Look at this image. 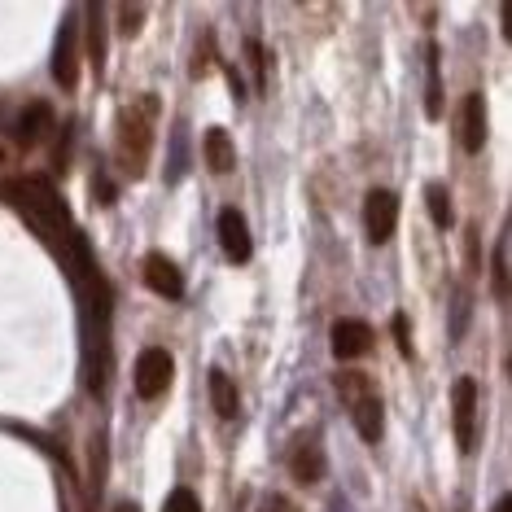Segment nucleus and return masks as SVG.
<instances>
[{"mask_svg":"<svg viewBox=\"0 0 512 512\" xmlns=\"http://www.w3.org/2000/svg\"><path fill=\"white\" fill-rule=\"evenodd\" d=\"M5 197L40 232V241L57 254V263L71 276L79 294V311H84V381H88V394H101L110 372V285L101 281L84 232H79V224L71 219L66 202L57 197L49 180H14L5 184Z\"/></svg>","mask_w":512,"mask_h":512,"instance_id":"nucleus-1","label":"nucleus"},{"mask_svg":"<svg viewBox=\"0 0 512 512\" xmlns=\"http://www.w3.org/2000/svg\"><path fill=\"white\" fill-rule=\"evenodd\" d=\"M154 123H158V97L145 92L141 101L119 110V127H114V162L127 180H141L149 171V154H154Z\"/></svg>","mask_w":512,"mask_h":512,"instance_id":"nucleus-2","label":"nucleus"},{"mask_svg":"<svg viewBox=\"0 0 512 512\" xmlns=\"http://www.w3.org/2000/svg\"><path fill=\"white\" fill-rule=\"evenodd\" d=\"M333 386H337V394H342V403H346V412H351L359 438L381 442V434H386V407H381L377 381H372L368 372H359V368H342L333 377Z\"/></svg>","mask_w":512,"mask_h":512,"instance_id":"nucleus-3","label":"nucleus"},{"mask_svg":"<svg viewBox=\"0 0 512 512\" xmlns=\"http://www.w3.org/2000/svg\"><path fill=\"white\" fill-rule=\"evenodd\" d=\"M171 377H176V364H171V355L162 351V346H149V351L136 355L132 386L141 399H162V394L171 390Z\"/></svg>","mask_w":512,"mask_h":512,"instance_id":"nucleus-4","label":"nucleus"},{"mask_svg":"<svg viewBox=\"0 0 512 512\" xmlns=\"http://www.w3.org/2000/svg\"><path fill=\"white\" fill-rule=\"evenodd\" d=\"M451 425H456V447L469 456L477 447V381L460 377L451 390Z\"/></svg>","mask_w":512,"mask_h":512,"instance_id":"nucleus-5","label":"nucleus"},{"mask_svg":"<svg viewBox=\"0 0 512 512\" xmlns=\"http://www.w3.org/2000/svg\"><path fill=\"white\" fill-rule=\"evenodd\" d=\"M364 228H368V241H390L394 228H399V197L390 189H372L368 202H364Z\"/></svg>","mask_w":512,"mask_h":512,"instance_id":"nucleus-6","label":"nucleus"},{"mask_svg":"<svg viewBox=\"0 0 512 512\" xmlns=\"http://www.w3.org/2000/svg\"><path fill=\"white\" fill-rule=\"evenodd\" d=\"M145 285L154 289L158 298H167V302H176L184 298V272H180V263L171 259V254H145Z\"/></svg>","mask_w":512,"mask_h":512,"instance_id":"nucleus-7","label":"nucleus"},{"mask_svg":"<svg viewBox=\"0 0 512 512\" xmlns=\"http://www.w3.org/2000/svg\"><path fill=\"white\" fill-rule=\"evenodd\" d=\"M53 79L62 88L79 84V27H75V18L62 22V36H57V49H53Z\"/></svg>","mask_w":512,"mask_h":512,"instance_id":"nucleus-8","label":"nucleus"},{"mask_svg":"<svg viewBox=\"0 0 512 512\" xmlns=\"http://www.w3.org/2000/svg\"><path fill=\"white\" fill-rule=\"evenodd\" d=\"M219 246H224L228 254V263H246L250 259V250H254V241H250V224L241 219V211H219Z\"/></svg>","mask_w":512,"mask_h":512,"instance_id":"nucleus-9","label":"nucleus"},{"mask_svg":"<svg viewBox=\"0 0 512 512\" xmlns=\"http://www.w3.org/2000/svg\"><path fill=\"white\" fill-rule=\"evenodd\" d=\"M460 145L469 149V154H482V145H486V101H482V92H469V97L460 101Z\"/></svg>","mask_w":512,"mask_h":512,"instance_id":"nucleus-10","label":"nucleus"},{"mask_svg":"<svg viewBox=\"0 0 512 512\" xmlns=\"http://www.w3.org/2000/svg\"><path fill=\"white\" fill-rule=\"evenodd\" d=\"M329 337H333V355L342 359V364H346V359H359V355L372 351V329H368L364 320H337Z\"/></svg>","mask_w":512,"mask_h":512,"instance_id":"nucleus-11","label":"nucleus"},{"mask_svg":"<svg viewBox=\"0 0 512 512\" xmlns=\"http://www.w3.org/2000/svg\"><path fill=\"white\" fill-rule=\"evenodd\" d=\"M202 154H206V167H211L215 176H228V171L237 167V149H232V136L224 132V127H206Z\"/></svg>","mask_w":512,"mask_h":512,"instance_id":"nucleus-12","label":"nucleus"},{"mask_svg":"<svg viewBox=\"0 0 512 512\" xmlns=\"http://www.w3.org/2000/svg\"><path fill=\"white\" fill-rule=\"evenodd\" d=\"M289 469H294V482L302 486H311V482H320L324 477V451H320V442H298L294 447V456H289Z\"/></svg>","mask_w":512,"mask_h":512,"instance_id":"nucleus-13","label":"nucleus"},{"mask_svg":"<svg viewBox=\"0 0 512 512\" xmlns=\"http://www.w3.org/2000/svg\"><path fill=\"white\" fill-rule=\"evenodd\" d=\"M211 403H215V412L224 416V421H232V416L241 412V394H237V381H232L224 368H211Z\"/></svg>","mask_w":512,"mask_h":512,"instance_id":"nucleus-14","label":"nucleus"},{"mask_svg":"<svg viewBox=\"0 0 512 512\" xmlns=\"http://www.w3.org/2000/svg\"><path fill=\"white\" fill-rule=\"evenodd\" d=\"M49 127H53V110L44 106V101H36L31 110H22V119H18L14 132H18L22 145H40L44 136H49Z\"/></svg>","mask_w":512,"mask_h":512,"instance_id":"nucleus-15","label":"nucleus"},{"mask_svg":"<svg viewBox=\"0 0 512 512\" xmlns=\"http://www.w3.org/2000/svg\"><path fill=\"white\" fill-rule=\"evenodd\" d=\"M491 294L495 302H508V237H499L491 254Z\"/></svg>","mask_w":512,"mask_h":512,"instance_id":"nucleus-16","label":"nucleus"},{"mask_svg":"<svg viewBox=\"0 0 512 512\" xmlns=\"http://www.w3.org/2000/svg\"><path fill=\"white\" fill-rule=\"evenodd\" d=\"M425 202H429V219H434V228L447 232L451 228V193H447V184H429L425 189Z\"/></svg>","mask_w":512,"mask_h":512,"instance_id":"nucleus-17","label":"nucleus"},{"mask_svg":"<svg viewBox=\"0 0 512 512\" xmlns=\"http://www.w3.org/2000/svg\"><path fill=\"white\" fill-rule=\"evenodd\" d=\"M88 14H92V27H88V62L101 71V66H106V31H101V27H106V22H101V9H88Z\"/></svg>","mask_w":512,"mask_h":512,"instance_id":"nucleus-18","label":"nucleus"},{"mask_svg":"<svg viewBox=\"0 0 512 512\" xmlns=\"http://www.w3.org/2000/svg\"><path fill=\"white\" fill-rule=\"evenodd\" d=\"M425 110L429 119L442 114V84H438V44H429V92H425Z\"/></svg>","mask_w":512,"mask_h":512,"instance_id":"nucleus-19","label":"nucleus"},{"mask_svg":"<svg viewBox=\"0 0 512 512\" xmlns=\"http://www.w3.org/2000/svg\"><path fill=\"white\" fill-rule=\"evenodd\" d=\"M162 512H202V504H197V495L189 486H176V491L167 495V504H162Z\"/></svg>","mask_w":512,"mask_h":512,"instance_id":"nucleus-20","label":"nucleus"},{"mask_svg":"<svg viewBox=\"0 0 512 512\" xmlns=\"http://www.w3.org/2000/svg\"><path fill=\"white\" fill-rule=\"evenodd\" d=\"M119 22H123V36H136L141 31V22H145V9L141 5H119Z\"/></svg>","mask_w":512,"mask_h":512,"instance_id":"nucleus-21","label":"nucleus"},{"mask_svg":"<svg viewBox=\"0 0 512 512\" xmlns=\"http://www.w3.org/2000/svg\"><path fill=\"white\" fill-rule=\"evenodd\" d=\"M259 512H302V508L294 504V499H285V495H263Z\"/></svg>","mask_w":512,"mask_h":512,"instance_id":"nucleus-22","label":"nucleus"},{"mask_svg":"<svg viewBox=\"0 0 512 512\" xmlns=\"http://www.w3.org/2000/svg\"><path fill=\"white\" fill-rule=\"evenodd\" d=\"M92 193H97V202H101V206H110V202H114V184H110V180H101V176L92 180Z\"/></svg>","mask_w":512,"mask_h":512,"instance_id":"nucleus-23","label":"nucleus"},{"mask_svg":"<svg viewBox=\"0 0 512 512\" xmlns=\"http://www.w3.org/2000/svg\"><path fill=\"white\" fill-rule=\"evenodd\" d=\"M394 337H399V351L412 355V342H407V320L403 316H394Z\"/></svg>","mask_w":512,"mask_h":512,"instance_id":"nucleus-24","label":"nucleus"},{"mask_svg":"<svg viewBox=\"0 0 512 512\" xmlns=\"http://www.w3.org/2000/svg\"><path fill=\"white\" fill-rule=\"evenodd\" d=\"M495 512H512V499L504 495V499H499V504H495Z\"/></svg>","mask_w":512,"mask_h":512,"instance_id":"nucleus-25","label":"nucleus"},{"mask_svg":"<svg viewBox=\"0 0 512 512\" xmlns=\"http://www.w3.org/2000/svg\"><path fill=\"white\" fill-rule=\"evenodd\" d=\"M114 512H141V504H119Z\"/></svg>","mask_w":512,"mask_h":512,"instance_id":"nucleus-26","label":"nucleus"}]
</instances>
